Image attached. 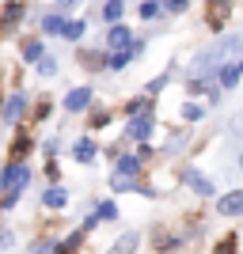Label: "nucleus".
<instances>
[{
    "label": "nucleus",
    "mask_w": 243,
    "mask_h": 254,
    "mask_svg": "<svg viewBox=\"0 0 243 254\" xmlns=\"http://www.w3.org/2000/svg\"><path fill=\"white\" fill-rule=\"evenodd\" d=\"M34 148V140H31V133H19V137L11 140V159H23L27 152Z\"/></svg>",
    "instance_id": "obj_13"
},
{
    "label": "nucleus",
    "mask_w": 243,
    "mask_h": 254,
    "mask_svg": "<svg viewBox=\"0 0 243 254\" xmlns=\"http://www.w3.org/2000/svg\"><path fill=\"white\" fill-rule=\"evenodd\" d=\"M243 53V38L240 34H228L221 42H213L209 50H201L190 64V80H213V72H221L228 61H236Z\"/></svg>",
    "instance_id": "obj_1"
},
{
    "label": "nucleus",
    "mask_w": 243,
    "mask_h": 254,
    "mask_svg": "<svg viewBox=\"0 0 243 254\" xmlns=\"http://www.w3.org/2000/svg\"><path fill=\"white\" fill-rule=\"evenodd\" d=\"M106 46H110V50H129V46H133V31H129L126 23H110Z\"/></svg>",
    "instance_id": "obj_4"
},
{
    "label": "nucleus",
    "mask_w": 243,
    "mask_h": 254,
    "mask_svg": "<svg viewBox=\"0 0 243 254\" xmlns=\"http://www.w3.org/2000/svg\"><path fill=\"white\" fill-rule=\"evenodd\" d=\"M137 171H141V156H118L114 175H137Z\"/></svg>",
    "instance_id": "obj_14"
},
{
    "label": "nucleus",
    "mask_w": 243,
    "mask_h": 254,
    "mask_svg": "<svg viewBox=\"0 0 243 254\" xmlns=\"http://www.w3.org/2000/svg\"><path fill=\"white\" fill-rule=\"evenodd\" d=\"M8 243H11V232H0V251H4Z\"/></svg>",
    "instance_id": "obj_32"
},
{
    "label": "nucleus",
    "mask_w": 243,
    "mask_h": 254,
    "mask_svg": "<svg viewBox=\"0 0 243 254\" xmlns=\"http://www.w3.org/2000/svg\"><path fill=\"white\" fill-rule=\"evenodd\" d=\"M73 156L80 159V163H91V159H95V140L80 137V140H76V148H73Z\"/></svg>",
    "instance_id": "obj_10"
},
{
    "label": "nucleus",
    "mask_w": 243,
    "mask_h": 254,
    "mask_svg": "<svg viewBox=\"0 0 243 254\" xmlns=\"http://www.w3.org/2000/svg\"><path fill=\"white\" fill-rule=\"evenodd\" d=\"M31 182V167L23 163V159H11L8 167L0 171V190H4V209H11L15 205V197H19V190Z\"/></svg>",
    "instance_id": "obj_2"
},
{
    "label": "nucleus",
    "mask_w": 243,
    "mask_h": 254,
    "mask_svg": "<svg viewBox=\"0 0 243 254\" xmlns=\"http://www.w3.org/2000/svg\"><path fill=\"white\" fill-rule=\"evenodd\" d=\"M61 27H65L61 15H46V19H42V31L46 34H61Z\"/></svg>",
    "instance_id": "obj_22"
},
{
    "label": "nucleus",
    "mask_w": 243,
    "mask_h": 254,
    "mask_svg": "<svg viewBox=\"0 0 243 254\" xmlns=\"http://www.w3.org/2000/svg\"><path fill=\"white\" fill-rule=\"evenodd\" d=\"M160 8H163V0H145V4H141V15H145V19H156Z\"/></svg>",
    "instance_id": "obj_23"
},
{
    "label": "nucleus",
    "mask_w": 243,
    "mask_h": 254,
    "mask_svg": "<svg viewBox=\"0 0 243 254\" xmlns=\"http://www.w3.org/2000/svg\"><path fill=\"white\" fill-rule=\"evenodd\" d=\"M80 61H84V68H91V72L103 68V57H99V53H80Z\"/></svg>",
    "instance_id": "obj_24"
},
{
    "label": "nucleus",
    "mask_w": 243,
    "mask_h": 254,
    "mask_svg": "<svg viewBox=\"0 0 243 254\" xmlns=\"http://www.w3.org/2000/svg\"><path fill=\"white\" fill-rule=\"evenodd\" d=\"M163 84H167V76H160V80H152V84H148V99L156 95V91H163Z\"/></svg>",
    "instance_id": "obj_30"
},
{
    "label": "nucleus",
    "mask_w": 243,
    "mask_h": 254,
    "mask_svg": "<svg viewBox=\"0 0 243 254\" xmlns=\"http://www.w3.org/2000/svg\"><path fill=\"white\" fill-rule=\"evenodd\" d=\"M38 57H42V42H38V38L23 42V61H38Z\"/></svg>",
    "instance_id": "obj_20"
},
{
    "label": "nucleus",
    "mask_w": 243,
    "mask_h": 254,
    "mask_svg": "<svg viewBox=\"0 0 243 254\" xmlns=\"http://www.w3.org/2000/svg\"><path fill=\"white\" fill-rule=\"evenodd\" d=\"M137 53H141V46H137V42L129 46V50H114V53H110V61H106V68H114V72H122V68H126V64L133 61Z\"/></svg>",
    "instance_id": "obj_9"
},
{
    "label": "nucleus",
    "mask_w": 243,
    "mask_h": 254,
    "mask_svg": "<svg viewBox=\"0 0 243 254\" xmlns=\"http://www.w3.org/2000/svg\"><path fill=\"white\" fill-rule=\"evenodd\" d=\"M103 15H106V23H118L122 15H126V0H106Z\"/></svg>",
    "instance_id": "obj_16"
},
{
    "label": "nucleus",
    "mask_w": 243,
    "mask_h": 254,
    "mask_svg": "<svg viewBox=\"0 0 243 254\" xmlns=\"http://www.w3.org/2000/svg\"><path fill=\"white\" fill-rule=\"evenodd\" d=\"M186 4H190V0H163V8H167V11H186Z\"/></svg>",
    "instance_id": "obj_29"
},
{
    "label": "nucleus",
    "mask_w": 243,
    "mask_h": 254,
    "mask_svg": "<svg viewBox=\"0 0 243 254\" xmlns=\"http://www.w3.org/2000/svg\"><path fill=\"white\" fill-rule=\"evenodd\" d=\"M133 251H137V232H126L122 239H114V247L106 254H133Z\"/></svg>",
    "instance_id": "obj_12"
},
{
    "label": "nucleus",
    "mask_w": 243,
    "mask_h": 254,
    "mask_svg": "<svg viewBox=\"0 0 243 254\" xmlns=\"http://www.w3.org/2000/svg\"><path fill=\"white\" fill-rule=\"evenodd\" d=\"M106 118H110V114H106V110H95V118H91V129H99V126H106Z\"/></svg>",
    "instance_id": "obj_31"
},
{
    "label": "nucleus",
    "mask_w": 243,
    "mask_h": 254,
    "mask_svg": "<svg viewBox=\"0 0 243 254\" xmlns=\"http://www.w3.org/2000/svg\"><path fill=\"white\" fill-rule=\"evenodd\" d=\"M182 182H186L194 193H201V197H213V193H217L213 179H209V175H201L198 167H182Z\"/></svg>",
    "instance_id": "obj_3"
},
{
    "label": "nucleus",
    "mask_w": 243,
    "mask_h": 254,
    "mask_svg": "<svg viewBox=\"0 0 243 254\" xmlns=\"http://www.w3.org/2000/svg\"><path fill=\"white\" fill-rule=\"evenodd\" d=\"M42 201H46V209H65V205H69V193H65L61 186H50V190L42 193Z\"/></svg>",
    "instance_id": "obj_11"
},
{
    "label": "nucleus",
    "mask_w": 243,
    "mask_h": 254,
    "mask_svg": "<svg viewBox=\"0 0 243 254\" xmlns=\"http://www.w3.org/2000/svg\"><path fill=\"white\" fill-rule=\"evenodd\" d=\"M91 95H95V91H91V87H76V91H69V99H65V110H87V106H91Z\"/></svg>",
    "instance_id": "obj_8"
},
{
    "label": "nucleus",
    "mask_w": 243,
    "mask_h": 254,
    "mask_svg": "<svg viewBox=\"0 0 243 254\" xmlns=\"http://www.w3.org/2000/svg\"><path fill=\"white\" fill-rule=\"evenodd\" d=\"M34 254H50V243H42V247H38V251H34Z\"/></svg>",
    "instance_id": "obj_34"
},
{
    "label": "nucleus",
    "mask_w": 243,
    "mask_h": 254,
    "mask_svg": "<svg viewBox=\"0 0 243 254\" xmlns=\"http://www.w3.org/2000/svg\"><path fill=\"white\" fill-rule=\"evenodd\" d=\"M73 4H76V0H57V8H61V11H65V8H73Z\"/></svg>",
    "instance_id": "obj_33"
},
{
    "label": "nucleus",
    "mask_w": 243,
    "mask_h": 254,
    "mask_svg": "<svg viewBox=\"0 0 243 254\" xmlns=\"http://www.w3.org/2000/svg\"><path fill=\"white\" fill-rule=\"evenodd\" d=\"M114 216H118V209H114L110 201H103V205H99V220H114Z\"/></svg>",
    "instance_id": "obj_26"
},
{
    "label": "nucleus",
    "mask_w": 243,
    "mask_h": 254,
    "mask_svg": "<svg viewBox=\"0 0 243 254\" xmlns=\"http://www.w3.org/2000/svg\"><path fill=\"white\" fill-rule=\"evenodd\" d=\"M19 19H23V4H15V0H11L8 8H4V19H0V27H15Z\"/></svg>",
    "instance_id": "obj_17"
},
{
    "label": "nucleus",
    "mask_w": 243,
    "mask_h": 254,
    "mask_svg": "<svg viewBox=\"0 0 243 254\" xmlns=\"http://www.w3.org/2000/svg\"><path fill=\"white\" fill-rule=\"evenodd\" d=\"M152 129H156L152 114H137L133 122H129V129H126V133H129L133 140H148V137H152Z\"/></svg>",
    "instance_id": "obj_6"
},
{
    "label": "nucleus",
    "mask_w": 243,
    "mask_h": 254,
    "mask_svg": "<svg viewBox=\"0 0 243 254\" xmlns=\"http://www.w3.org/2000/svg\"><path fill=\"white\" fill-rule=\"evenodd\" d=\"M228 11H232V0H209V27H213V31H221V27H224Z\"/></svg>",
    "instance_id": "obj_7"
},
{
    "label": "nucleus",
    "mask_w": 243,
    "mask_h": 254,
    "mask_svg": "<svg viewBox=\"0 0 243 254\" xmlns=\"http://www.w3.org/2000/svg\"><path fill=\"white\" fill-rule=\"evenodd\" d=\"M236 64H240V72H243V61H236Z\"/></svg>",
    "instance_id": "obj_35"
},
{
    "label": "nucleus",
    "mask_w": 243,
    "mask_h": 254,
    "mask_svg": "<svg viewBox=\"0 0 243 254\" xmlns=\"http://www.w3.org/2000/svg\"><path fill=\"white\" fill-rule=\"evenodd\" d=\"M236 80H240V64L228 61V64L221 68V87H236Z\"/></svg>",
    "instance_id": "obj_18"
},
{
    "label": "nucleus",
    "mask_w": 243,
    "mask_h": 254,
    "mask_svg": "<svg viewBox=\"0 0 243 254\" xmlns=\"http://www.w3.org/2000/svg\"><path fill=\"white\" fill-rule=\"evenodd\" d=\"M23 106H27V99H23V95H11L8 106H4V122H15V118L23 114Z\"/></svg>",
    "instance_id": "obj_15"
},
{
    "label": "nucleus",
    "mask_w": 243,
    "mask_h": 254,
    "mask_svg": "<svg viewBox=\"0 0 243 254\" xmlns=\"http://www.w3.org/2000/svg\"><path fill=\"white\" fill-rule=\"evenodd\" d=\"M80 239H84V232H73V235H69V239H65L61 247H53V251H57V254H73L76 247H80Z\"/></svg>",
    "instance_id": "obj_21"
},
{
    "label": "nucleus",
    "mask_w": 243,
    "mask_h": 254,
    "mask_svg": "<svg viewBox=\"0 0 243 254\" xmlns=\"http://www.w3.org/2000/svg\"><path fill=\"white\" fill-rule=\"evenodd\" d=\"M182 118H186V122H198V118H201V106L186 103V106H182Z\"/></svg>",
    "instance_id": "obj_27"
},
{
    "label": "nucleus",
    "mask_w": 243,
    "mask_h": 254,
    "mask_svg": "<svg viewBox=\"0 0 243 254\" xmlns=\"http://www.w3.org/2000/svg\"><path fill=\"white\" fill-rule=\"evenodd\" d=\"M217 254H236V235H228V239H221V247H217Z\"/></svg>",
    "instance_id": "obj_28"
},
{
    "label": "nucleus",
    "mask_w": 243,
    "mask_h": 254,
    "mask_svg": "<svg viewBox=\"0 0 243 254\" xmlns=\"http://www.w3.org/2000/svg\"><path fill=\"white\" fill-rule=\"evenodd\" d=\"M84 34V23L80 19H65V27H61V38H69V42H76Z\"/></svg>",
    "instance_id": "obj_19"
},
{
    "label": "nucleus",
    "mask_w": 243,
    "mask_h": 254,
    "mask_svg": "<svg viewBox=\"0 0 243 254\" xmlns=\"http://www.w3.org/2000/svg\"><path fill=\"white\" fill-rule=\"evenodd\" d=\"M38 72H42V76H53V72H57V61H53V57H38Z\"/></svg>",
    "instance_id": "obj_25"
},
{
    "label": "nucleus",
    "mask_w": 243,
    "mask_h": 254,
    "mask_svg": "<svg viewBox=\"0 0 243 254\" xmlns=\"http://www.w3.org/2000/svg\"><path fill=\"white\" fill-rule=\"evenodd\" d=\"M217 212L221 216H243V190H232L217 201Z\"/></svg>",
    "instance_id": "obj_5"
},
{
    "label": "nucleus",
    "mask_w": 243,
    "mask_h": 254,
    "mask_svg": "<svg viewBox=\"0 0 243 254\" xmlns=\"http://www.w3.org/2000/svg\"><path fill=\"white\" fill-rule=\"evenodd\" d=\"M240 163H243V156H240Z\"/></svg>",
    "instance_id": "obj_36"
}]
</instances>
